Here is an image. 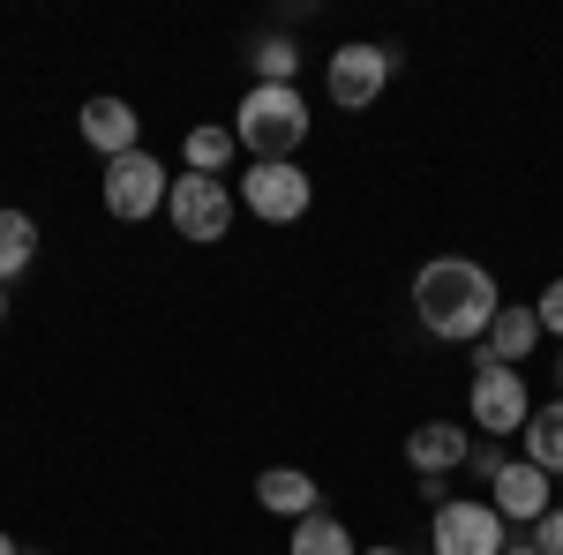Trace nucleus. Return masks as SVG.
<instances>
[{
	"label": "nucleus",
	"mask_w": 563,
	"mask_h": 555,
	"mask_svg": "<svg viewBox=\"0 0 563 555\" xmlns=\"http://www.w3.org/2000/svg\"><path fill=\"white\" fill-rule=\"evenodd\" d=\"M526 548H541V555H563V511H549V518H541Z\"/></svg>",
	"instance_id": "nucleus-20"
},
{
	"label": "nucleus",
	"mask_w": 563,
	"mask_h": 555,
	"mask_svg": "<svg viewBox=\"0 0 563 555\" xmlns=\"http://www.w3.org/2000/svg\"><path fill=\"white\" fill-rule=\"evenodd\" d=\"M249 68H256V84H294L301 76V45L286 38V31H271V38H256Z\"/></svg>",
	"instance_id": "nucleus-18"
},
{
	"label": "nucleus",
	"mask_w": 563,
	"mask_h": 555,
	"mask_svg": "<svg viewBox=\"0 0 563 555\" xmlns=\"http://www.w3.org/2000/svg\"><path fill=\"white\" fill-rule=\"evenodd\" d=\"M398 76V53L390 45H368V38H346L331 60H323V90H331V106L339 113H361V106H376Z\"/></svg>",
	"instance_id": "nucleus-4"
},
{
	"label": "nucleus",
	"mask_w": 563,
	"mask_h": 555,
	"mask_svg": "<svg viewBox=\"0 0 563 555\" xmlns=\"http://www.w3.org/2000/svg\"><path fill=\"white\" fill-rule=\"evenodd\" d=\"M526 458H533V466L549 473V480H556L563 473V398H549V406H533V421H526Z\"/></svg>",
	"instance_id": "nucleus-15"
},
{
	"label": "nucleus",
	"mask_w": 563,
	"mask_h": 555,
	"mask_svg": "<svg viewBox=\"0 0 563 555\" xmlns=\"http://www.w3.org/2000/svg\"><path fill=\"white\" fill-rule=\"evenodd\" d=\"M466 413H474L481 435H526V421H533V390H526L519 368H504V360H481L474 384H466Z\"/></svg>",
	"instance_id": "nucleus-5"
},
{
	"label": "nucleus",
	"mask_w": 563,
	"mask_h": 555,
	"mask_svg": "<svg viewBox=\"0 0 563 555\" xmlns=\"http://www.w3.org/2000/svg\"><path fill=\"white\" fill-rule=\"evenodd\" d=\"M361 555H406V548H361Z\"/></svg>",
	"instance_id": "nucleus-24"
},
{
	"label": "nucleus",
	"mask_w": 563,
	"mask_h": 555,
	"mask_svg": "<svg viewBox=\"0 0 563 555\" xmlns=\"http://www.w3.org/2000/svg\"><path fill=\"white\" fill-rule=\"evenodd\" d=\"M474 458V435L459 421H421L413 435H406V466L421 473V480H451V473Z\"/></svg>",
	"instance_id": "nucleus-11"
},
{
	"label": "nucleus",
	"mask_w": 563,
	"mask_h": 555,
	"mask_svg": "<svg viewBox=\"0 0 563 555\" xmlns=\"http://www.w3.org/2000/svg\"><path fill=\"white\" fill-rule=\"evenodd\" d=\"M556 398H563V353H556Z\"/></svg>",
	"instance_id": "nucleus-23"
},
{
	"label": "nucleus",
	"mask_w": 563,
	"mask_h": 555,
	"mask_svg": "<svg viewBox=\"0 0 563 555\" xmlns=\"http://www.w3.org/2000/svg\"><path fill=\"white\" fill-rule=\"evenodd\" d=\"M166 196H174V173L158 166L151 151L113 158V166H106V180H98V203H106V218H121V225L158 218V211H166Z\"/></svg>",
	"instance_id": "nucleus-3"
},
{
	"label": "nucleus",
	"mask_w": 563,
	"mask_h": 555,
	"mask_svg": "<svg viewBox=\"0 0 563 555\" xmlns=\"http://www.w3.org/2000/svg\"><path fill=\"white\" fill-rule=\"evenodd\" d=\"M488 503L504 525H541V518L556 511V480L533 466V458H504L496 480H488Z\"/></svg>",
	"instance_id": "nucleus-9"
},
{
	"label": "nucleus",
	"mask_w": 563,
	"mask_h": 555,
	"mask_svg": "<svg viewBox=\"0 0 563 555\" xmlns=\"http://www.w3.org/2000/svg\"><path fill=\"white\" fill-rule=\"evenodd\" d=\"M31 256H38V218L31 211H0V286L23 278Z\"/></svg>",
	"instance_id": "nucleus-16"
},
{
	"label": "nucleus",
	"mask_w": 563,
	"mask_h": 555,
	"mask_svg": "<svg viewBox=\"0 0 563 555\" xmlns=\"http://www.w3.org/2000/svg\"><path fill=\"white\" fill-rule=\"evenodd\" d=\"M511 541H504V518H496V503L481 496V503H466V496H451L443 511H429V555H504Z\"/></svg>",
	"instance_id": "nucleus-7"
},
{
	"label": "nucleus",
	"mask_w": 563,
	"mask_h": 555,
	"mask_svg": "<svg viewBox=\"0 0 563 555\" xmlns=\"http://www.w3.org/2000/svg\"><path fill=\"white\" fill-rule=\"evenodd\" d=\"M0 555H23V548H15V541H8V533H0Z\"/></svg>",
	"instance_id": "nucleus-22"
},
{
	"label": "nucleus",
	"mask_w": 563,
	"mask_h": 555,
	"mask_svg": "<svg viewBox=\"0 0 563 555\" xmlns=\"http://www.w3.org/2000/svg\"><path fill=\"white\" fill-rule=\"evenodd\" d=\"M233 188L225 180H203V173H174V196H166V218H174L180 241H196V248H211L233 233Z\"/></svg>",
	"instance_id": "nucleus-6"
},
{
	"label": "nucleus",
	"mask_w": 563,
	"mask_h": 555,
	"mask_svg": "<svg viewBox=\"0 0 563 555\" xmlns=\"http://www.w3.org/2000/svg\"><path fill=\"white\" fill-rule=\"evenodd\" d=\"M241 158V135H233V121H203V129L180 135V166L203 173V180H225V166Z\"/></svg>",
	"instance_id": "nucleus-14"
},
{
	"label": "nucleus",
	"mask_w": 563,
	"mask_h": 555,
	"mask_svg": "<svg viewBox=\"0 0 563 555\" xmlns=\"http://www.w3.org/2000/svg\"><path fill=\"white\" fill-rule=\"evenodd\" d=\"M533 345H541V315H533V300H504L496 323H488V338H481V360L519 368V360H533Z\"/></svg>",
	"instance_id": "nucleus-13"
},
{
	"label": "nucleus",
	"mask_w": 563,
	"mask_h": 555,
	"mask_svg": "<svg viewBox=\"0 0 563 555\" xmlns=\"http://www.w3.org/2000/svg\"><path fill=\"white\" fill-rule=\"evenodd\" d=\"M496 308H504V293H496V278H488L474 256H435V263L413 270V315H421V331L443 338V345L488 338Z\"/></svg>",
	"instance_id": "nucleus-1"
},
{
	"label": "nucleus",
	"mask_w": 563,
	"mask_h": 555,
	"mask_svg": "<svg viewBox=\"0 0 563 555\" xmlns=\"http://www.w3.org/2000/svg\"><path fill=\"white\" fill-rule=\"evenodd\" d=\"M504 555H541V548H526V541H511V548H504Z\"/></svg>",
	"instance_id": "nucleus-21"
},
{
	"label": "nucleus",
	"mask_w": 563,
	"mask_h": 555,
	"mask_svg": "<svg viewBox=\"0 0 563 555\" xmlns=\"http://www.w3.org/2000/svg\"><path fill=\"white\" fill-rule=\"evenodd\" d=\"M286 555H361V548H353V533L331 511H316V518H301V525H294Z\"/></svg>",
	"instance_id": "nucleus-17"
},
{
	"label": "nucleus",
	"mask_w": 563,
	"mask_h": 555,
	"mask_svg": "<svg viewBox=\"0 0 563 555\" xmlns=\"http://www.w3.org/2000/svg\"><path fill=\"white\" fill-rule=\"evenodd\" d=\"M256 503L271 518H294V525H301V518L323 511V480H316V473H301V466H263L256 473Z\"/></svg>",
	"instance_id": "nucleus-12"
},
{
	"label": "nucleus",
	"mask_w": 563,
	"mask_h": 555,
	"mask_svg": "<svg viewBox=\"0 0 563 555\" xmlns=\"http://www.w3.org/2000/svg\"><path fill=\"white\" fill-rule=\"evenodd\" d=\"M0 323H8V286H0Z\"/></svg>",
	"instance_id": "nucleus-25"
},
{
	"label": "nucleus",
	"mask_w": 563,
	"mask_h": 555,
	"mask_svg": "<svg viewBox=\"0 0 563 555\" xmlns=\"http://www.w3.org/2000/svg\"><path fill=\"white\" fill-rule=\"evenodd\" d=\"M308 98L294 84H256L241 106H233V135H241V151H249V166H286V158H301L308 143Z\"/></svg>",
	"instance_id": "nucleus-2"
},
{
	"label": "nucleus",
	"mask_w": 563,
	"mask_h": 555,
	"mask_svg": "<svg viewBox=\"0 0 563 555\" xmlns=\"http://www.w3.org/2000/svg\"><path fill=\"white\" fill-rule=\"evenodd\" d=\"M241 203H249L263 225H301L308 203H316V180L301 173V158H286V166H249L241 173Z\"/></svg>",
	"instance_id": "nucleus-8"
},
{
	"label": "nucleus",
	"mask_w": 563,
	"mask_h": 555,
	"mask_svg": "<svg viewBox=\"0 0 563 555\" xmlns=\"http://www.w3.org/2000/svg\"><path fill=\"white\" fill-rule=\"evenodd\" d=\"M533 315H541V338H563V278H549V286H541Z\"/></svg>",
	"instance_id": "nucleus-19"
},
{
	"label": "nucleus",
	"mask_w": 563,
	"mask_h": 555,
	"mask_svg": "<svg viewBox=\"0 0 563 555\" xmlns=\"http://www.w3.org/2000/svg\"><path fill=\"white\" fill-rule=\"evenodd\" d=\"M76 129H84V143L106 158V166H113V158H129V151H143V121H135L129 98H84Z\"/></svg>",
	"instance_id": "nucleus-10"
}]
</instances>
